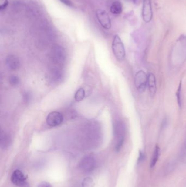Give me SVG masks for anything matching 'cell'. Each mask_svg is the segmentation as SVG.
Returning a JSON list of instances; mask_svg holds the SVG:
<instances>
[{"instance_id": "9", "label": "cell", "mask_w": 186, "mask_h": 187, "mask_svg": "<svg viewBox=\"0 0 186 187\" xmlns=\"http://www.w3.org/2000/svg\"><path fill=\"white\" fill-rule=\"evenodd\" d=\"M63 120V117L61 113L54 111L50 113L46 117V123L48 125L55 127L61 124Z\"/></svg>"}, {"instance_id": "15", "label": "cell", "mask_w": 186, "mask_h": 187, "mask_svg": "<svg viewBox=\"0 0 186 187\" xmlns=\"http://www.w3.org/2000/svg\"><path fill=\"white\" fill-rule=\"evenodd\" d=\"M159 148L158 146H156V147L154 149V154L152 155V161H151L150 164V166L151 168H154V166L156 165L157 162L158 161V158H159Z\"/></svg>"}, {"instance_id": "6", "label": "cell", "mask_w": 186, "mask_h": 187, "mask_svg": "<svg viewBox=\"0 0 186 187\" xmlns=\"http://www.w3.org/2000/svg\"><path fill=\"white\" fill-rule=\"evenodd\" d=\"M134 82L138 91L143 92L145 90L147 84V76L143 71H139L135 75Z\"/></svg>"}, {"instance_id": "11", "label": "cell", "mask_w": 186, "mask_h": 187, "mask_svg": "<svg viewBox=\"0 0 186 187\" xmlns=\"http://www.w3.org/2000/svg\"><path fill=\"white\" fill-rule=\"evenodd\" d=\"M5 64L9 70L16 71L20 66V62L17 56L14 55H9L5 59Z\"/></svg>"}, {"instance_id": "20", "label": "cell", "mask_w": 186, "mask_h": 187, "mask_svg": "<svg viewBox=\"0 0 186 187\" xmlns=\"http://www.w3.org/2000/svg\"><path fill=\"white\" fill-rule=\"evenodd\" d=\"M145 154H144V153L141 151H140L139 152V156L138 159V164H140V163H141V162H143L144 160V159H145Z\"/></svg>"}, {"instance_id": "2", "label": "cell", "mask_w": 186, "mask_h": 187, "mask_svg": "<svg viewBox=\"0 0 186 187\" xmlns=\"http://www.w3.org/2000/svg\"><path fill=\"white\" fill-rule=\"evenodd\" d=\"M49 58L52 66L61 67L66 60V53L62 47L56 46L51 49Z\"/></svg>"}, {"instance_id": "3", "label": "cell", "mask_w": 186, "mask_h": 187, "mask_svg": "<svg viewBox=\"0 0 186 187\" xmlns=\"http://www.w3.org/2000/svg\"><path fill=\"white\" fill-rule=\"evenodd\" d=\"M112 49L113 54L116 59L119 61L124 60L126 55L124 44L118 35H115L113 38Z\"/></svg>"}, {"instance_id": "22", "label": "cell", "mask_w": 186, "mask_h": 187, "mask_svg": "<svg viewBox=\"0 0 186 187\" xmlns=\"http://www.w3.org/2000/svg\"><path fill=\"white\" fill-rule=\"evenodd\" d=\"M38 187H52L49 182L46 181L42 182L39 184Z\"/></svg>"}, {"instance_id": "13", "label": "cell", "mask_w": 186, "mask_h": 187, "mask_svg": "<svg viewBox=\"0 0 186 187\" xmlns=\"http://www.w3.org/2000/svg\"><path fill=\"white\" fill-rule=\"evenodd\" d=\"M147 85L151 96L154 97L156 93V80L153 73H149L147 76Z\"/></svg>"}, {"instance_id": "21", "label": "cell", "mask_w": 186, "mask_h": 187, "mask_svg": "<svg viewBox=\"0 0 186 187\" xmlns=\"http://www.w3.org/2000/svg\"><path fill=\"white\" fill-rule=\"evenodd\" d=\"M8 4H9V2H8V0H5V1L0 6V11H2L5 10V8L7 7Z\"/></svg>"}, {"instance_id": "17", "label": "cell", "mask_w": 186, "mask_h": 187, "mask_svg": "<svg viewBox=\"0 0 186 187\" xmlns=\"http://www.w3.org/2000/svg\"><path fill=\"white\" fill-rule=\"evenodd\" d=\"M85 92L84 89L80 88L76 92L74 99L76 101L79 102L82 101L85 98Z\"/></svg>"}, {"instance_id": "18", "label": "cell", "mask_w": 186, "mask_h": 187, "mask_svg": "<svg viewBox=\"0 0 186 187\" xmlns=\"http://www.w3.org/2000/svg\"><path fill=\"white\" fill-rule=\"evenodd\" d=\"M176 97L177 101L178 104V106L180 108L182 107V82H180V83L178 86V89L176 91Z\"/></svg>"}, {"instance_id": "10", "label": "cell", "mask_w": 186, "mask_h": 187, "mask_svg": "<svg viewBox=\"0 0 186 187\" xmlns=\"http://www.w3.org/2000/svg\"><path fill=\"white\" fill-rule=\"evenodd\" d=\"M153 12L151 0H143L142 17L145 23H150L152 19Z\"/></svg>"}, {"instance_id": "25", "label": "cell", "mask_w": 186, "mask_h": 187, "mask_svg": "<svg viewBox=\"0 0 186 187\" xmlns=\"http://www.w3.org/2000/svg\"><path fill=\"white\" fill-rule=\"evenodd\" d=\"M185 153H186V143H185V144H184V154H185Z\"/></svg>"}, {"instance_id": "1", "label": "cell", "mask_w": 186, "mask_h": 187, "mask_svg": "<svg viewBox=\"0 0 186 187\" xmlns=\"http://www.w3.org/2000/svg\"><path fill=\"white\" fill-rule=\"evenodd\" d=\"M126 126L121 121H117L114 124L113 134L115 137V149L116 152H119L123 145L126 134Z\"/></svg>"}, {"instance_id": "16", "label": "cell", "mask_w": 186, "mask_h": 187, "mask_svg": "<svg viewBox=\"0 0 186 187\" xmlns=\"http://www.w3.org/2000/svg\"><path fill=\"white\" fill-rule=\"evenodd\" d=\"M94 181L90 177H85L81 182L82 187H94Z\"/></svg>"}, {"instance_id": "8", "label": "cell", "mask_w": 186, "mask_h": 187, "mask_svg": "<svg viewBox=\"0 0 186 187\" xmlns=\"http://www.w3.org/2000/svg\"><path fill=\"white\" fill-rule=\"evenodd\" d=\"M97 20L102 26L105 29H110L111 26L110 16L108 13L103 9H98L96 12Z\"/></svg>"}, {"instance_id": "7", "label": "cell", "mask_w": 186, "mask_h": 187, "mask_svg": "<svg viewBox=\"0 0 186 187\" xmlns=\"http://www.w3.org/2000/svg\"><path fill=\"white\" fill-rule=\"evenodd\" d=\"M48 79L52 83H58L62 80L63 73L61 67L52 66L49 71L48 75Z\"/></svg>"}, {"instance_id": "24", "label": "cell", "mask_w": 186, "mask_h": 187, "mask_svg": "<svg viewBox=\"0 0 186 187\" xmlns=\"http://www.w3.org/2000/svg\"><path fill=\"white\" fill-rule=\"evenodd\" d=\"M24 99L26 102H29L30 100V95L28 93L25 94V95L24 96Z\"/></svg>"}, {"instance_id": "26", "label": "cell", "mask_w": 186, "mask_h": 187, "mask_svg": "<svg viewBox=\"0 0 186 187\" xmlns=\"http://www.w3.org/2000/svg\"><path fill=\"white\" fill-rule=\"evenodd\" d=\"M130 1H131L132 2H133V3H136V0H130Z\"/></svg>"}, {"instance_id": "19", "label": "cell", "mask_w": 186, "mask_h": 187, "mask_svg": "<svg viewBox=\"0 0 186 187\" xmlns=\"http://www.w3.org/2000/svg\"><path fill=\"white\" fill-rule=\"evenodd\" d=\"M9 82L11 86H15L19 85V83H20V79L18 76L13 75V76H11L9 78Z\"/></svg>"}, {"instance_id": "4", "label": "cell", "mask_w": 186, "mask_h": 187, "mask_svg": "<svg viewBox=\"0 0 186 187\" xmlns=\"http://www.w3.org/2000/svg\"><path fill=\"white\" fill-rule=\"evenodd\" d=\"M11 181L13 185L19 187H29L27 177L22 171L16 170L11 176Z\"/></svg>"}, {"instance_id": "12", "label": "cell", "mask_w": 186, "mask_h": 187, "mask_svg": "<svg viewBox=\"0 0 186 187\" xmlns=\"http://www.w3.org/2000/svg\"><path fill=\"white\" fill-rule=\"evenodd\" d=\"M12 140L9 134L2 131L0 137V147L3 150L8 149L12 144Z\"/></svg>"}, {"instance_id": "23", "label": "cell", "mask_w": 186, "mask_h": 187, "mask_svg": "<svg viewBox=\"0 0 186 187\" xmlns=\"http://www.w3.org/2000/svg\"><path fill=\"white\" fill-rule=\"evenodd\" d=\"M61 2L63 3L65 5H67L68 7H73V5L72 2L69 0H59Z\"/></svg>"}, {"instance_id": "5", "label": "cell", "mask_w": 186, "mask_h": 187, "mask_svg": "<svg viewBox=\"0 0 186 187\" xmlns=\"http://www.w3.org/2000/svg\"><path fill=\"white\" fill-rule=\"evenodd\" d=\"M96 161L91 155H86L82 158L79 163V168L84 172H90L94 170Z\"/></svg>"}, {"instance_id": "14", "label": "cell", "mask_w": 186, "mask_h": 187, "mask_svg": "<svg viewBox=\"0 0 186 187\" xmlns=\"http://www.w3.org/2000/svg\"><path fill=\"white\" fill-rule=\"evenodd\" d=\"M123 11V6L121 3L120 1H115L113 2L110 7V12L111 13L118 15L122 13Z\"/></svg>"}]
</instances>
